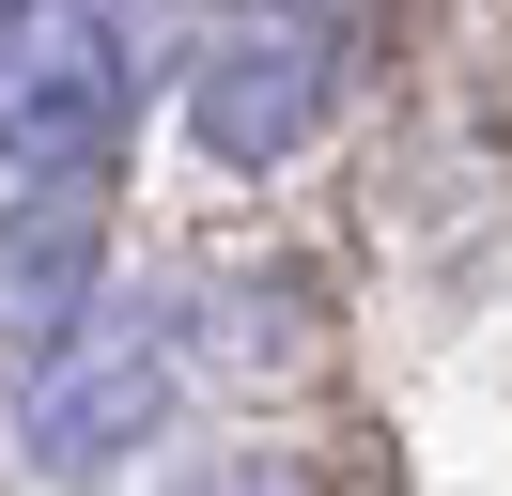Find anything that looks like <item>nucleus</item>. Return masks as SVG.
Listing matches in <instances>:
<instances>
[{
    "label": "nucleus",
    "mask_w": 512,
    "mask_h": 496,
    "mask_svg": "<svg viewBox=\"0 0 512 496\" xmlns=\"http://www.w3.org/2000/svg\"><path fill=\"white\" fill-rule=\"evenodd\" d=\"M171 388H187V341H171L156 310H94L78 341L16 357L0 434H16L32 481H109V465H140V450L171 434Z\"/></svg>",
    "instance_id": "obj_1"
},
{
    "label": "nucleus",
    "mask_w": 512,
    "mask_h": 496,
    "mask_svg": "<svg viewBox=\"0 0 512 496\" xmlns=\"http://www.w3.org/2000/svg\"><path fill=\"white\" fill-rule=\"evenodd\" d=\"M342 62H357V0H233L187 62V140L218 171H280L295 140H326Z\"/></svg>",
    "instance_id": "obj_2"
},
{
    "label": "nucleus",
    "mask_w": 512,
    "mask_h": 496,
    "mask_svg": "<svg viewBox=\"0 0 512 496\" xmlns=\"http://www.w3.org/2000/svg\"><path fill=\"white\" fill-rule=\"evenodd\" d=\"M125 93L140 78H125L109 0H0V171H32V186L109 171Z\"/></svg>",
    "instance_id": "obj_3"
},
{
    "label": "nucleus",
    "mask_w": 512,
    "mask_h": 496,
    "mask_svg": "<svg viewBox=\"0 0 512 496\" xmlns=\"http://www.w3.org/2000/svg\"><path fill=\"white\" fill-rule=\"evenodd\" d=\"M109 310V217L94 186H32L0 202V357H47Z\"/></svg>",
    "instance_id": "obj_4"
},
{
    "label": "nucleus",
    "mask_w": 512,
    "mask_h": 496,
    "mask_svg": "<svg viewBox=\"0 0 512 496\" xmlns=\"http://www.w3.org/2000/svg\"><path fill=\"white\" fill-rule=\"evenodd\" d=\"M187 496H311V481H295V465H280V450H233V465H202V481H187Z\"/></svg>",
    "instance_id": "obj_5"
}]
</instances>
